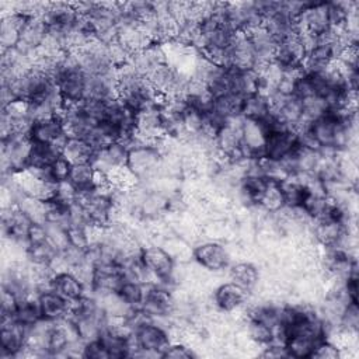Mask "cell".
I'll return each instance as SVG.
<instances>
[{
  "instance_id": "cell-1",
  "label": "cell",
  "mask_w": 359,
  "mask_h": 359,
  "mask_svg": "<svg viewBox=\"0 0 359 359\" xmlns=\"http://www.w3.org/2000/svg\"><path fill=\"white\" fill-rule=\"evenodd\" d=\"M140 258L151 279L156 280L153 283L167 287L170 290L178 286L174 279L175 261L163 245L157 243L143 245L140 250Z\"/></svg>"
},
{
  "instance_id": "cell-2",
  "label": "cell",
  "mask_w": 359,
  "mask_h": 359,
  "mask_svg": "<svg viewBox=\"0 0 359 359\" xmlns=\"http://www.w3.org/2000/svg\"><path fill=\"white\" fill-rule=\"evenodd\" d=\"M136 349L130 356H163L164 351L171 344V335L168 330L157 321H150L132 334Z\"/></svg>"
},
{
  "instance_id": "cell-3",
  "label": "cell",
  "mask_w": 359,
  "mask_h": 359,
  "mask_svg": "<svg viewBox=\"0 0 359 359\" xmlns=\"http://www.w3.org/2000/svg\"><path fill=\"white\" fill-rule=\"evenodd\" d=\"M32 140L29 136L13 133L1 140V175L22 171L29 167Z\"/></svg>"
},
{
  "instance_id": "cell-4",
  "label": "cell",
  "mask_w": 359,
  "mask_h": 359,
  "mask_svg": "<svg viewBox=\"0 0 359 359\" xmlns=\"http://www.w3.org/2000/svg\"><path fill=\"white\" fill-rule=\"evenodd\" d=\"M161 154L154 146L139 144L129 149L128 168L137 178L139 184H150L160 175Z\"/></svg>"
},
{
  "instance_id": "cell-5",
  "label": "cell",
  "mask_w": 359,
  "mask_h": 359,
  "mask_svg": "<svg viewBox=\"0 0 359 359\" xmlns=\"http://www.w3.org/2000/svg\"><path fill=\"white\" fill-rule=\"evenodd\" d=\"M192 257L198 265L212 273H219L229 269L231 261V254L229 248L217 240H208L199 243L192 250Z\"/></svg>"
},
{
  "instance_id": "cell-6",
  "label": "cell",
  "mask_w": 359,
  "mask_h": 359,
  "mask_svg": "<svg viewBox=\"0 0 359 359\" xmlns=\"http://www.w3.org/2000/svg\"><path fill=\"white\" fill-rule=\"evenodd\" d=\"M212 299L217 311L231 314L245 309L248 302V292L236 282L229 280L222 282L213 289Z\"/></svg>"
},
{
  "instance_id": "cell-7",
  "label": "cell",
  "mask_w": 359,
  "mask_h": 359,
  "mask_svg": "<svg viewBox=\"0 0 359 359\" xmlns=\"http://www.w3.org/2000/svg\"><path fill=\"white\" fill-rule=\"evenodd\" d=\"M27 328L13 317L1 318L0 359H17L25 348Z\"/></svg>"
},
{
  "instance_id": "cell-8",
  "label": "cell",
  "mask_w": 359,
  "mask_h": 359,
  "mask_svg": "<svg viewBox=\"0 0 359 359\" xmlns=\"http://www.w3.org/2000/svg\"><path fill=\"white\" fill-rule=\"evenodd\" d=\"M128 157H129V146L122 140H116L97 150L91 160V164L97 172L108 175L114 170L126 167Z\"/></svg>"
},
{
  "instance_id": "cell-9",
  "label": "cell",
  "mask_w": 359,
  "mask_h": 359,
  "mask_svg": "<svg viewBox=\"0 0 359 359\" xmlns=\"http://www.w3.org/2000/svg\"><path fill=\"white\" fill-rule=\"evenodd\" d=\"M153 320L170 317L174 311L172 290L156 283H147L144 299L140 306Z\"/></svg>"
},
{
  "instance_id": "cell-10",
  "label": "cell",
  "mask_w": 359,
  "mask_h": 359,
  "mask_svg": "<svg viewBox=\"0 0 359 359\" xmlns=\"http://www.w3.org/2000/svg\"><path fill=\"white\" fill-rule=\"evenodd\" d=\"M29 137L35 143L50 144L59 150H62L63 144L69 139V135L63 126V122L59 116L35 121L32 123Z\"/></svg>"
},
{
  "instance_id": "cell-11",
  "label": "cell",
  "mask_w": 359,
  "mask_h": 359,
  "mask_svg": "<svg viewBox=\"0 0 359 359\" xmlns=\"http://www.w3.org/2000/svg\"><path fill=\"white\" fill-rule=\"evenodd\" d=\"M331 28L327 1H306L297 18V29H304L320 35Z\"/></svg>"
},
{
  "instance_id": "cell-12",
  "label": "cell",
  "mask_w": 359,
  "mask_h": 359,
  "mask_svg": "<svg viewBox=\"0 0 359 359\" xmlns=\"http://www.w3.org/2000/svg\"><path fill=\"white\" fill-rule=\"evenodd\" d=\"M297 146H299L297 136L293 129L272 130V132H268V136H266L264 157L269 160L280 161L286 156H289Z\"/></svg>"
},
{
  "instance_id": "cell-13",
  "label": "cell",
  "mask_w": 359,
  "mask_h": 359,
  "mask_svg": "<svg viewBox=\"0 0 359 359\" xmlns=\"http://www.w3.org/2000/svg\"><path fill=\"white\" fill-rule=\"evenodd\" d=\"M306 53V48L299 34L296 32L289 38L278 42L273 55V62L283 69H296L302 66Z\"/></svg>"
},
{
  "instance_id": "cell-14",
  "label": "cell",
  "mask_w": 359,
  "mask_h": 359,
  "mask_svg": "<svg viewBox=\"0 0 359 359\" xmlns=\"http://www.w3.org/2000/svg\"><path fill=\"white\" fill-rule=\"evenodd\" d=\"M268 130L262 122L244 119L241 147L243 154L247 158L264 157V147L266 142Z\"/></svg>"
},
{
  "instance_id": "cell-15",
  "label": "cell",
  "mask_w": 359,
  "mask_h": 359,
  "mask_svg": "<svg viewBox=\"0 0 359 359\" xmlns=\"http://www.w3.org/2000/svg\"><path fill=\"white\" fill-rule=\"evenodd\" d=\"M42 18L49 28L66 32L77 24L80 15L73 3H48Z\"/></svg>"
},
{
  "instance_id": "cell-16",
  "label": "cell",
  "mask_w": 359,
  "mask_h": 359,
  "mask_svg": "<svg viewBox=\"0 0 359 359\" xmlns=\"http://www.w3.org/2000/svg\"><path fill=\"white\" fill-rule=\"evenodd\" d=\"M129 63L143 77H149L158 66L165 63L161 43H151L147 48L130 55Z\"/></svg>"
},
{
  "instance_id": "cell-17",
  "label": "cell",
  "mask_w": 359,
  "mask_h": 359,
  "mask_svg": "<svg viewBox=\"0 0 359 359\" xmlns=\"http://www.w3.org/2000/svg\"><path fill=\"white\" fill-rule=\"evenodd\" d=\"M230 67L237 70H250L255 67L254 48L245 32H237L229 48Z\"/></svg>"
},
{
  "instance_id": "cell-18",
  "label": "cell",
  "mask_w": 359,
  "mask_h": 359,
  "mask_svg": "<svg viewBox=\"0 0 359 359\" xmlns=\"http://www.w3.org/2000/svg\"><path fill=\"white\" fill-rule=\"evenodd\" d=\"M123 282L119 264L102 262L95 266L91 292H116Z\"/></svg>"
},
{
  "instance_id": "cell-19",
  "label": "cell",
  "mask_w": 359,
  "mask_h": 359,
  "mask_svg": "<svg viewBox=\"0 0 359 359\" xmlns=\"http://www.w3.org/2000/svg\"><path fill=\"white\" fill-rule=\"evenodd\" d=\"M42 318L49 321H59L69 316L70 302L57 294L53 289L43 290L36 294Z\"/></svg>"
},
{
  "instance_id": "cell-20",
  "label": "cell",
  "mask_w": 359,
  "mask_h": 359,
  "mask_svg": "<svg viewBox=\"0 0 359 359\" xmlns=\"http://www.w3.org/2000/svg\"><path fill=\"white\" fill-rule=\"evenodd\" d=\"M27 18H28L27 15H22L20 13H8L1 15V22H0L1 50L17 46Z\"/></svg>"
},
{
  "instance_id": "cell-21",
  "label": "cell",
  "mask_w": 359,
  "mask_h": 359,
  "mask_svg": "<svg viewBox=\"0 0 359 359\" xmlns=\"http://www.w3.org/2000/svg\"><path fill=\"white\" fill-rule=\"evenodd\" d=\"M52 289L67 302H74L86 294V286L70 271L55 273L50 282Z\"/></svg>"
},
{
  "instance_id": "cell-22",
  "label": "cell",
  "mask_w": 359,
  "mask_h": 359,
  "mask_svg": "<svg viewBox=\"0 0 359 359\" xmlns=\"http://www.w3.org/2000/svg\"><path fill=\"white\" fill-rule=\"evenodd\" d=\"M230 280L244 287L248 293L255 290L261 283V273L255 264L250 261H238L229 266Z\"/></svg>"
},
{
  "instance_id": "cell-23",
  "label": "cell",
  "mask_w": 359,
  "mask_h": 359,
  "mask_svg": "<svg viewBox=\"0 0 359 359\" xmlns=\"http://www.w3.org/2000/svg\"><path fill=\"white\" fill-rule=\"evenodd\" d=\"M95 150L88 142L80 137H69L60 150V156L65 157L72 165L91 163Z\"/></svg>"
},
{
  "instance_id": "cell-24",
  "label": "cell",
  "mask_w": 359,
  "mask_h": 359,
  "mask_svg": "<svg viewBox=\"0 0 359 359\" xmlns=\"http://www.w3.org/2000/svg\"><path fill=\"white\" fill-rule=\"evenodd\" d=\"M269 112H271V102L268 95H265L264 93L258 91L244 97L243 108H241V116L244 119L262 122L269 115Z\"/></svg>"
},
{
  "instance_id": "cell-25",
  "label": "cell",
  "mask_w": 359,
  "mask_h": 359,
  "mask_svg": "<svg viewBox=\"0 0 359 359\" xmlns=\"http://www.w3.org/2000/svg\"><path fill=\"white\" fill-rule=\"evenodd\" d=\"M243 100H244V97H241L236 93H227V94L215 97L213 105H212V112L216 114L223 121H227L234 116H240L241 108H243Z\"/></svg>"
},
{
  "instance_id": "cell-26",
  "label": "cell",
  "mask_w": 359,
  "mask_h": 359,
  "mask_svg": "<svg viewBox=\"0 0 359 359\" xmlns=\"http://www.w3.org/2000/svg\"><path fill=\"white\" fill-rule=\"evenodd\" d=\"M69 181L79 191V194L91 191L97 184V171L91 163L73 164L69 174Z\"/></svg>"
},
{
  "instance_id": "cell-27",
  "label": "cell",
  "mask_w": 359,
  "mask_h": 359,
  "mask_svg": "<svg viewBox=\"0 0 359 359\" xmlns=\"http://www.w3.org/2000/svg\"><path fill=\"white\" fill-rule=\"evenodd\" d=\"M13 318L18 324L24 325L25 328H29L34 324H36L39 320H42L36 296H27V297L18 299V304Z\"/></svg>"
},
{
  "instance_id": "cell-28",
  "label": "cell",
  "mask_w": 359,
  "mask_h": 359,
  "mask_svg": "<svg viewBox=\"0 0 359 359\" xmlns=\"http://www.w3.org/2000/svg\"><path fill=\"white\" fill-rule=\"evenodd\" d=\"M282 195H283V201H285V206L293 208V206H302L307 191L302 182V180L297 175H289L286 177L283 181L279 182Z\"/></svg>"
},
{
  "instance_id": "cell-29",
  "label": "cell",
  "mask_w": 359,
  "mask_h": 359,
  "mask_svg": "<svg viewBox=\"0 0 359 359\" xmlns=\"http://www.w3.org/2000/svg\"><path fill=\"white\" fill-rule=\"evenodd\" d=\"M60 156V150L50 146L32 142L31 154H29V167L35 170H46L50 164Z\"/></svg>"
},
{
  "instance_id": "cell-30",
  "label": "cell",
  "mask_w": 359,
  "mask_h": 359,
  "mask_svg": "<svg viewBox=\"0 0 359 359\" xmlns=\"http://www.w3.org/2000/svg\"><path fill=\"white\" fill-rule=\"evenodd\" d=\"M243 331L259 348L273 341V328L252 318H245L243 323Z\"/></svg>"
},
{
  "instance_id": "cell-31",
  "label": "cell",
  "mask_w": 359,
  "mask_h": 359,
  "mask_svg": "<svg viewBox=\"0 0 359 359\" xmlns=\"http://www.w3.org/2000/svg\"><path fill=\"white\" fill-rule=\"evenodd\" d=\"M258 206L268 213H276L285 206L283 195L279 187V182L268 181V185L258 202Z\"/></svg>"
},
{
  "instance_id": "cell-32",
  "label": "cell",
  "mask_w": 359,
  "mask_h": 359,
  "mask_svg": "<svg viewBox=\"0 0 359 359\" xmlns=\"http://www.w3.org/2000/svg\"><path fill=\"white\" fill-rule=\"evenodd\" d=\"M146 286L147 285L140 283V282L123 279V282L121 283V286H119V289L116 292H118V294L123 299V302L128 306H130V307H140L142 302L144 299Z\"/></svg>"
},
{
  "instance_id": "cell-33",
  "label": "cell",
  "mask_w": 359,
  "mask_h": 359,
  "mask_svg": "<svg viewBox=\"0 0 359 359\" xmlns=\"http://www.w3.org/2000/svg\"><path fill=\"white\" fill-rule=\"evenodd\" d=\"M31 220L32 223H45L46 220V201H41L36 198L22 195L17 205Z\"/></svg>"
},
{
  "instance_id": "cell-34",
  "label": "cell",
  "mask_w": 359,
  "mask_h": 359,
  "mask_svg": "<svg viewBox=\"0 0 359 359\" xmlns=\"http://www.w3.org/2000/svg\"><path fill=\"white\" fill-rule=\"evenodd\" d=\"M56 254L57 251L48 241L39 244H29L27 250V261L32 265L50 266Z\"/></svg>"
},
{
  "instance_id": "cell-35",
  "label": "cell",
  "mask_w": 359,
  "mask_h": 359,
  "mask_svg": "<svg viewBox=\"0 0 359 359\" xmlns=\"http://www.w3.org/2000/svg\"><path fill=\"white\" fill-rule=\"evenodd\" d=\"M302 105H303L302 122H304V123H311L313 121L321 118L323 115H325L328 112L327 102L320 95H311V97L303 100Z\"/></svg>"
},
{
  "instance_id": "cell-36",
  "label": "cell",
  "mask_w": 359,
  "mask_h": 359,
  "mask_svg": "<svg viewBox=\"0 0 359 359\" xmlns=\"http://www.w3.org/2000/svg\"><path fill=\"white\" fill-rule=\"evenodd\" d=\"M45 227H46V240L57 252L65 251L70 245L67 227H63L59 224H50V223H45Z\"/></svg>"
},
{
  "instance_id": "cell-37",
  "label": "cell",
  "mask_w": 359,
  "mask_h": 359,
  "mask_svg": "<svg viewBox=\"0 0 359 359\" xmlns=\"http://www.w3.org/2000/svg\"><path fill=\"white\" fill-rule=\"evenodd\" d=\"M53 201L63 203L66 206H72L73 203H76L79 201V191L73 187V184L69 180L60 181L56 184Z\"/></svg>"
},
{
  "instance_id": "cell-38",
  "label": "cell",
  "mask_w": 359,
  "mask_h": 359,
  "mask_svg": "<svg viewBox=\"0 0 359 359\" xmlns=\"http://www.w3.org/2000/svg\"><path fill=\"white\" fill-rule=\"evenodd\" d=\"M339 327L348 331L358 332L359 327V311H358V303H348L344 309L339 320Z\"/></svg>"
},
{
  "instance_id": "cell-39",
  "label": "cell",
  "mask_w": 359,
  "mask_h": 359,
  "mask_svg": "<svg viewBox=\"0 0 359 359\" xmlns=\"http://www.w3.org/2000/svg\"><path fill=\"white\" fill-rule=\"evenodd\" d=\"M195 356H196L195 351L189 345L181 341H172L163 353V358H171V359H191Z\"/></svg>"
},
{
  "instance_id": "cell-40",
  "label": "cell",
  "mask_w": 359,
  "mask_h": 359,
  "mask_svg": "<svg viewBox=\"0 0 359 359\" xmlns=\"http://www.w3.org/2000/svg\"><path fill=\"white\" fill-rule=\"evenodd\" d=\"M81 356L87 359H109V353L100 338L84 342Z\"/></svg>"
},
{
  "instance_id": "cell-41",
  "label": "cell",
  "mask_w": 359,
  "mask_h": 359,
  "mask_svg": "<svg viewBox=\"0 0 359 359\" xmlns=\"http://www.w3.org/2000/svg\"><path fill=\"white\" fill-rule=\"evenodd\" d=\"M72 170V164L62 156H59L48 168L50 178L55 182H60V181H66L69 180V174Z\"/></svg>"
},
{
  "instance_id": "cell-42",
  "label": "cell",
  "mask_w": 359,
  "mask_h": 359,
  "mask_svg": "<svg viewBox=\"0 0 359 359\" xmlns=\"http://www.w3.org/2000/svg\"><path fill=\"white\" fill-rule=\"evenodd\" d=\"M311 358L317 359H338L341 358V349L330 339H323L317 344Z\"/></svg>"
},
{
  "instance_id": "cell-43",
  "label": "cell",
  "mask_w": 359,
  "mask_h": 359,
  "mask_svg": "<svg viewBox=\"0 0 359 359\" xmlns=\"http://www.w3.org/2000/svg\"><path fill=\"white\" fill-rule=\"evenodd\" d=\"M0 302H1V318L13 317L18 304V297L6 289H1Z\"/></svg>"
},
{
  "instance_id": "cell-44",
  "label": "cell",
  "mask_w": 359,
  "mask_h": 359,
  "mask_svg": "<svg viewBox=\"0 0 359 359\" xmlns=\"http://www.w3.org/2000/svg\"><path fill=\"white\" fill-rule=\"evenodd\" d=\"M28 244H39L46 240V227L45 223H32L28 234H27Z\"/></svg>"
}]
</instances>
